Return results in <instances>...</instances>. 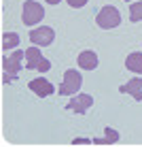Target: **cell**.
<instances>
[{"label": "cell", "instance_id": "3957f363", "mask_svg": "<svg viewBox=\"0 0 142 147\" xmlns=\"http://www.w3.org/2000/svg\"><path fill=\"white\" fill-rule=\"evenodd\" d=\"M95 24H98V28L102 30H113L121 24V13L119 9L110 7V4H106V7L100 9V13L95 15Z\"/></svg>", "mask_w": 142, "mask_h": 147}, {"label": "cell", "instance_id": "7a4b0ae2", "mask_svg": "<svg viewBox=\"0 0 142 147\" xmlns=\"http://www.w3.org/2000/svg\"><path fill=\"white\" fill-rule=\"evenodd\" d=\"M83 85V77L77 68H66L64 70V83L59 85V96H74Z\"/></svg>", "mask_w": 142, "mask_h": 147}, {"label": "cell", "instance_id": "9a60e30c", "mask_svg": "<svg viewBox=\"0 0 142 147\" xmlns=\"http://www.w3.org/2000/svg\"><path fill=\"white\" fill-rule=\"evenodd\" d=\"M66 2H68L70 7H74V9H81V7H85L89 0H66Z\"/></svg>", "mask_w": 142, "mask_h": 147}, {"label": "cell", "instance_id": "8992f818", "mask_svg": "<svg viewBox=\"0 0 142 147\" xmlns=\"http://www.w3.org/2000/svg\"><path fill=\"white\" fill-rule=\"evenodd\" d=\"M91 107H93V96H89V94H74L66 102V109L72 111V113H79V115H85Z\"/></svg>", "mask_w": 142, "mask_h": 147}, {"label": "cell", "instance_id": "4fadbf2b", "mask_svg": "<svg viewBox=\"0 0 142 147\" xmlns=\"http://www.w3.org/2000/svg\"><path fill=\"white\" fill-rule=\"evenodd\" d=\"M19 34L17 32H4L2 34V51H9V49H15L19 45Z\"/></svg>", "mask_w": 142, "mask_h": 147}, {"label": "cell", "instance_id": "6da1fadb", "mask_svg": "<svg viewBox=\"0 0 142 147\" xmlns=\"http://www.w3.org/2000/svg\"><path fill=\"white\" fill-rule=\"evenodd\" d=\"M26 58V51H13L11 55H4L2 58V83H11L17 79L19 70H21V60Z\"/></svg>", "mask_w": 142, "mask_h": 147}, {"label": "cell", "instance_id": "9c48e42d", "mask_svg": "<svg viewBox=\"0 0 142 147\" xmlns=\"http://www.w3.org/2000/svg\"><path fill=\"white\" fill-rule=\"evenodd\" d=\"M119 92L121 94H131L134 96V100H142V77H134V79H129L125 85H121L119 88Z\"/></svg>", "mask_w": 142, "mask_h": 147}, {"label": "cell", "instance_id": "ac0fdd59", "mask_svg": "<svg viewBox=\"0 0 142 147\" xmlns=\"http://www.w3.org/2000/svg\"><path fill=\"white\" fill-rule=\"evenodd\" d=\"M125 2H127V0H125Z\"/></svg>", "mask_w": 142, "mask_h": 147}, {"label": "cell", "instance_id": "277c9868", "mask_svg": "<svg viewBox=\"0 0 142 147\" xmlns=\"http://www.w3.org/2000/svg\"><path fill=\"white\" fill-rule=\"evenodd\" d=\"M26 70H38V73L51 70V62L47 58H43V53L38 51L36 45L26 49Z\"/></svg>", "mask_w": 142, "mask_h": 147}, {"label": "cell", "instance_id": "8fae6325", "mask_svg": "<svg viewBox=\"0 0 142 147\" xmlns=\"http://www.w3.org/2000/svg\"><path fill=\"white\" fill-rule=\"evenodd\" d=\"M125 68L127 70H134V73L142 75V51H134L125 58Z\"/></svg>", "mask_w": 142, "mask_h": 147}, {"label": "cell", "instance_id": "52a82bcc", "mask_svg": "<svg viewBox=\"0 0 142 147\" xmlns=\"http://www.w3.org/2000/svg\"><path fill=\"white\" fill-rule=\"evenodd\" d=\"M30 40H32V45H36V47H47V45H51L55 40V32H53V28H49V26L34 28L32 32H30Z\"/></svg>", "mask_w": 142, "mask_h": 147}, {"label": "cell", "instance_id": "5b68a950", "mask_svg": "<svg viewBox=\"0 0 142 147\" xmlns=\"http://www.w3.org/2000/svg\"><path fill=\"white\" fill-rule=\"evenodd\" d=\"M45 17V9L38 0H26L23 2V11H21V22L26 26H36L40 19Z\"/></svg>", "mask_w": 142, "mask_h": 147}, {"label": "cell", "instance_id": "5bb4252c", "mask_svg": "<svg viewBox=\"0 0 142 147\" xmlns=\"http://www.w3.org/2000/svg\"><path fill=\"white\" fill-rule=\"evenodd\" d=\"M129 22H131V24L142 22V0L131 2V7H129Z\"/></svg>", "mask_w": 142, "mask_h": 147}, {"label": "cell", "instance_id": "2e32d148", "mask_svg": "<svg viewBox=\"0 0 142 147\" xmlns=\"http://www.w3.org/2000/svg\"><path fill=\"white\" fill-rule=\"evenodd\" d=\"M72 145H91V139H72Z\"/></svg>", "mask_w": 142, "mask_h": 147}, {"label": "cell", "instance_id": "e0dca14e", "mask_svg": "<svg viewBox=\"0 0 142 147\" xmlns=\"http://www.w3.org/2000/svg\"><path fill=\"white\" fill-rule=\"evenodd\" d=\"M47 2H49V4H57L59 0H47Z\"/></svg>", "mask_w": 142, "mask_h": 147}, {"label": "cell", "instance_id": "ba28073f", "mask_svg": "<svg viewBox=\"0 0 142 147\" xmlns=\"http://www.w3.org/2000/svg\"><path fill=\"white\" fill-rule=\"evenodd\" d=\"M28 88L32 90L36 96H40V98H47V96H51L55 92V88H53V83L51 81H47V79H43V77H36V79H32L28 83Z\"/></svg>", "mask_w": 142, "mask_h": 147}, {"label": "cell", "instance_id": "7c38bea8", "mask_svg": "<svg viewBox=\"0 0 142 147\" xmlns=\"http://www.w3.org/2000/svg\"><path fill=\"white\" fill-rule=\"evenodd\" d=\"M117 141H119V132L108 126V128L104 130L102 139H91V145H113V143H117Z\"/></svg>", "mask_w": 142, "mask_h": 147}, {"label": "cell", "instance_id": "30bf717a", "mask_svg": "<svg viewBox=\"0 0 142 147\" xmlns=\"http://www.w3.org/2000/svg\"><path fill=\"white\" fill-rule=\"evenodd\" d=\"M77 62H79V68H83V70H93V68H98V53L91 51V49H85V51L79 53Z\"/></svg>", "mask_w": 142, "mask_h": 147}]
</instances>
